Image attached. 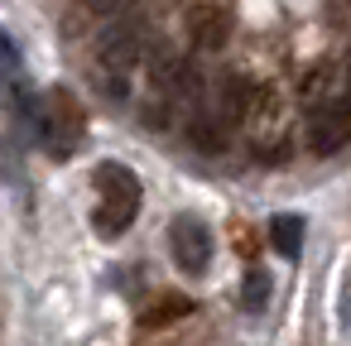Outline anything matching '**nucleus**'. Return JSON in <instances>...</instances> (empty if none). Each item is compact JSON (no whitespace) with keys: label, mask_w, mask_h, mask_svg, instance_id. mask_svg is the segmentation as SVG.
<instances>
[{"label":"nucleus","mask_w":351,"mask_h":346,"mask_svg":"<svg viewBox=\"0 0 351 346\" xmlns=\"http://www.w3.org/2000/svg\"><path fill=\"white\" fill-rule=\"evenodd\" d=\"M169 250H173V264H178L183 274H202V269L212 264V231H207V221H197V217H173V226H169Z\"/></svg>","instance_id":"nucleus-5"},{"label":"nucleus","mask_w":351,"mask_h":346,"mask_svg":"<svg viewBox=\"0 0 351 346\" xmlns=\"http://www.w3.org/2000/svg\"><path fill=\"white\" fill-rule=\"evenodd\" d=\"M269 240H274V250H279V255H289V260H293V255H298V245H303V217H289V212H284V217H274V221H269Z\"/></svg>","instance_id":"nucleus-7"},{"label":"nucleus","mask_w":351,"mask_h":346,"mask_svg":"<svg viewBox=\"0 0 351 346\" xmlns=\"http://www.w3.org/2000/svg\"><path fill=\"white\" fill-rule=\"evenodd\" d=\"M265 303H269V274H265V269H250V274H245V308L260 312Z\"/></svg>","instance_id":"nucleus-8"},{"label":"nucleus","mask_w":351,"mask_h":346,"mask_svg":"<svg viewBox=\"0 0 351 346\" xmlns=\"http://www.w3.org/2000/svg\"><path fill=\"white\" fill-rule=\"evenodd\" d=\"M97 68H101V87L111 97H125V77L140 68V34L125 29V25L106 29L101 44H97Z\"/></svg>","instance_id":"nucleus-3"},{"label":"nucleus","mask_w":351,"mask_h":346,"mask_svg":"<svg viewBox=\"0 0 351 346\" xmlns=\"http://www.w3.org/2000/svg\"><path fill=\"white\" fill-rule=\"evenodd\" d=\"M188 39L202 49V53H217L226 44V10L217 5H193L188 10Z\"/></svg>","instance_id":"nucleus-6"},{"label":"nucleus","mask_w":351,"mask_h":346,"mask_svg":"<svg viewBox=\"0 0 351 346\" xmlns=\"http://www.w3.org/2000/svg\"><path fill=\"white\" fill-rule=\"evenodd\" d=\"M92 183H97V207H92L97 231H101L106 240L121 236V231H130V221H135V212H140V178H135L125 164H97Z\"/></svg>","instance_id":"nucleus-2"},{"label":"nucleus","mask_w":351,"mask_h":346,"mask_svg":"<svg viewBox=\"0 0 351 346\" xmlns=\"http://www.w3.org/2000/svg\"><path fill=\"white\" fill-rule=\"evenodd\" d=\"M82 5H87V10H97V15H116L125 0H82Z\"/></svg>","instance_id":"nucleus-10"},{"label":"nucleus","mask_w":351,"mask_h":346,"mask_svg":"<svg viewBox=\"0 0 351 346\" xmlns=\"http://www.w3.org/2000/svg\"><path fill=\"white\" fill-rule=\"evenodd\" d=\"M303 135H308L313 154H337L341 145H351V101L346 97L317 101L308 111V121H303Z\"/></svg>","instance_id":"nucleus-4"},{"label":"nucleus","mask_w":351,"mask_h":346,"mask_svg":"<svg viewBox=\"0 0 351 346\" xmlns=\"http://www.w3.org/2000/svg\"><path fill=\"white\" fill-rule=\"evenodd\" d=\"M193 303H183V298H164L159 308H145L140 312V322H169V317H178V312H188Z\"/></svg>","instance_id":"nucleus-9"},{"label":"nucleus","mask_w":351,"mask_h":346,"mask_svg":"<svg viewBox=\"0 0 351 346\" xmlns=\"http://www.w3.org/2000/svg\"><path fill=\"white\" fill-rule=\"evenodd\" d=\"M29 121H34L39 145H44L53 159H68V154L82 145V135H87V116H82L77 97L63 92V87L44 92L39 101H29Z\"/></svg>","instance_id":"nucleus-1"}]
</instances>
